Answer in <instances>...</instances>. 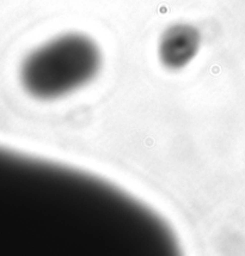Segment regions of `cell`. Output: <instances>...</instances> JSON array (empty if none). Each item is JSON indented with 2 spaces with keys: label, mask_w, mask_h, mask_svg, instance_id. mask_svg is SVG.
<instances>
[{
  "label": "cell",
  "mask_w": 245,
  "mask_h": 256,
  "mask_svg": "<svg viewBox=\"0 0 245 256\" xmlns=\"http://www.w3.org/2000/svg\"><path fill=\"white\" fill-rule=\"evenodd\" d=\"M102 64V52L91 37L68 32L30 52L20 65L19 79L34 98L56 99L92 82Z\"/></svg>",
  "instance_id": "1"
},
{
  "label": "cell",
  "mask_w": 245,
  "mask_h": 256,
  "mask_svg": "<svg viewBox=\"0 0 245 256\" xmlns=\"http://www.w3.org/2000/svg\"><path fill=\"white\" fill-rule=\"evenodd\" d=\"M200 47L201 34L197 28L189 23H176L160 35L157 54L165 68L178 71L195 59Z\"/></svg>",
  "instance_id": "2"
}]
</instances>
